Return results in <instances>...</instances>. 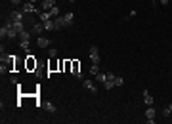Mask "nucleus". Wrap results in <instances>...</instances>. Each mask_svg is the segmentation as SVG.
I'll return each mask as SVG.
<instances>
[{"instance_id": "obj_14", "label": "nucleus", "mask_w": 172, "mask_h": 124, "mask_svg": "<svg viewBox=\"0 0 172 124\" xmlns=\"http://www.w3.org/2000/svg\"><path fill=\"white\" fill-rule=\"evenodd\" d=\"M33 31L37 32V34H40V32L44 31V23H35V27H33Z\"/></svg>"}, {"instance_id": "obj_7", "label": "nucleus", "mask_w": 172, "mask_h": 124, "mask_svg": "<svg viewBox=\"0 0 172 124\" xmlns=\"http://www.w3.org/2000/svg\"><path fill=\"white\" fill-rule=\"evenodd\" d=\"M82 86L86 88L88 92H92V93H96V92H98V90H96V84H94L92 80H88V78H86V80H82Z\"/></svg>"}, {"instance_id": "obj_30", "label": "nucleus", "mask_w": 172, "mask_h": 124, "mask_svg": "<svg viewBox=\"0 0 172 124\" xmlns=\"http://www.w3.org/2000/svg\"><path fill=\"white\" fill-rule=\"evenodd\" d=\"M29 2H33V4H35V2H37V0H29Z\"/></svg>"}, {"instance_id": "obj_24", "label": "nucleus", "mask_w": 172, "mask_h": 124, "mask_svg": "<svg viewBox=\"0 0 172 124\" xmlns=\"http://www.w3.org/2000/svg\"><path fill=\"white\" fill-rule=\"evenodd\" d=\"M48 56H50V57H56L57 56V50L56 48H50V54H48Z\"/></svg>"}, {"instance_id": "obj_10", "label": "nucleus", "mask_w": 172, "mask_h": 124, "mask_svg": "<svg viewBox=\"0 0 172 124\" xmlns=\"http://www.w3.org/2000/svg\"><path fill=\"white\" fill-rule=\"evenodd\" d=\"M63 19H65V27H69V25H73V21H75V13H65L63 15Z\"/></svg>"}, {"instance_id": "obj_17", "label": "nucleus", "mask_w": 172, "mask_h": 124, "mask_svg": "<svg viewBox=\"0 0 172 124\" xmlns=\"http://www.w3.org/2000/svg\"><path fill=\"white\" fill-rule=\"evenodd\" d=\"M17 34H19V32L15 31V29H8V38H10V40H12V38H15Z\"/></svg>"}, {"instance_id": "obj_28", "label": "nucleus", "mask_w": 172, "mask_h": 124, "mask_svg": "<svg viewBox=\"0 0 172 124\" xmlns=\"http://www.w3.org/2000/svg\"><path fill=\"white\" fill-rule=\"evenodd\" d=\"M168 2H170V0H159V4H163V6H166Z\"/></svg>"}, {"instance_id": "obj_19", "label": "nucleus", "mask_w": 172, "mask_h": 124, "mask_svg": "<svg viewBox=\"0 0 172 124\" xmlns=\"http://www.w3.org/2000/svg\"><path fill=\"white\" fill-rule=\"evenodd\" d=\"M44 109H46L48 113H56V105H54V103H46Z\"/></svg>"}, {"instance_id": "obj_11", "label": "nucleus", "mask_w": 172, "mask_h": 124, "mask_svg": "<svg viewBox=\"0 0 172 124\" xmlns=\"http://www.w3.org/2000/svg\"><path fill=\"white\" fill-rule=\"evenodd\" d=\"M44 31H56V25H54V19H50V21H44Z\"/></svg>"}, {"instance_id": "obj_3", "label": "nucleus", "mask_w": 172, "mask_h": 124, "mask_svg": "<svg viewBox=\"0 0 172 124\" xmlns=\"http://www.w3.org/2000/svg\"><path fill=\"white\" fill-rule=\"evenodd\" d=\"M145 122L155 124V109H153L151 105H147V109H145Z\"/></svg>"}, {"instance_id": "obj_26", "label": "nucleus", "mask_w": 172, "mask_h": 124, "mask_svg": "<svg viewBox=\"0 0 172 124\" xmlns=\"http://www.w3.org/2000/svg\"><path fill=\"white\" fill-rule=\"evenodd\" d=\"M10 2H12L13 6H19V4H21V2H23V0H10Z\"/></svg>"}, {"instance_id": "obj_8", "label": "nucleus", "mask_w": 172, "mask_h": 124, "mask_svg": "<svg viewBox=\"0 0 172 124\" xmlns=\"http://www.w3.org/2000/svg\"><path fill=\"white\" fill-rule=\"evenodd\" d=\"M54 6H56V0H42V10L44 12H50Z\"/></svg>"}, {"instance_id": "obj_27", "label": "nucleus", "mask_w": 172, "mask_h": 124, "mask_svg": "<svg viewBox=\"0 0 172 124\" xmlns=\"http://www.w3.org/2000/svg\"><path fill=\"white\" fill-rule=\"evenodd\" d=\"M163 115H165V117H170V109H168V107H166L165 111H163Z\"/></svg>"}, {"instance_id": "obj_20", "label": "nucleus", "mask_w": 172, "mask_h": 124, "mask_svg": "<svg viewBox=\"0 0 172 124\" xmlns=\"http://www.w3.org/2000/svg\"><path fill=\"white\" fill-rule=\"evenodd\" d=\"M13 29L17 32H21V31H25V27H23V23H13Z\"/></svg>"}, {"instance_id": "obj_16", "label": "nucleus", "mask_w": 172, "mask_h": 124, "mask_svg": "<svg viewBox=\"0 0 172 124\" xmlns=\"http://www.w3.org/2000/svg\"><path fill=\"white\" fill-rule=\"evenodd\" d=\"M105 74H107V73H98V74H96V82H102V84H105Z\"/></svg>"}, {"instance_id": "obj_5", "label": "nucleus", "mask_w": 172, "mask_h": 124, "mask_svg": "<svg viewBox=\"0 0 172 124\" xmlns=\"http://www.w3.org/2000/svg\"><path fill=\"white\" fill-rule=\"evenodd\" d=\"M105 90H111V88H115V74L113 73H107L105 74Z\"/></svg>"}, {"instance_id": "obj_23", "label": "nucleus", "mask_w": 172, "mask_h": 124, "mask_svg": "<svg viewBox=\"0 0 172 124\" xmlns=\"http://www.w3.org/2000/svg\"><path fill=\"white\" fill-rule=\"evenodd\" d=\"M122 84H124V80L121 76H115V86H122Z\"/></svg>"}, {"instance_id": "obj_4", "label": "nucleus", "mask_w": 172, "mask_h": 124, "mask_svg": "<svg viewBox=\"0 0 172 124\" xmlns=\"http://www.w3.org/2000/svg\"><path fill=\"white\" fill-rule=\"evenodd\" d=\"M21 12H25V13H35V15H37V6H35V4H33V2H25V4H23V6H21Z\"/></svg>"}, {"instance_id": "obj_13", "label": "nucleus", "mask_w": 172, "mask_h": 124, "mask_svg": "<svg viewBox=\"0 0 172 124\" xmlns=\"http://www.w3.org/2000/svg\"><path fill=\"white\" fill-rule=\"evenodd\" d=\"M143 101H145V105H153V97H151V93L147 92H143Z\"/></svg>"}, {"instance_id": "obj_29", "label": "nucleus", "mask_w": 172, "mask_h": 124, "mask_svg": "<svg viewBox=\"0 0 172 124\" xmlns=\"http://www.w3.org/2000/svg\"><path fill=\"white\" fill-rule=\"evenodd\" d=\"M168 109H170V113H172V103H170V105H168Z\"/></svg>"}, {"instance_id": "obj_1", "label": "nucleus", "mask_w": 172, "mask_h": 124, "mask_svg": "<svg viewBox=\"0 0 172 124\" xmlns=\"http://www.w3.org/2000/svg\"><path fill=\"white\" fill-rule=\"evenodd\" d=\"M88 56H90V61L92 63H98L100 65V50H98V46H90Z\"/></svg>"}, {"instance_id": "obj_2", "label": "nucleus", "mask_w": 172, "mask_h": 124, "mask_svg": "<svg viewBox=\"0 0 172 124\" xmlns=\"http://www.w3.org/2000/svg\"><path fill=\"white\" fill-rule=\"evenodd\" d=\"M23 17H25V12H21V10H13L10 13V19L13 23H23Z\"/></svg>"}, {"instance_id": "obj_21", "label": "nucleus", "mask_w": 172, "mask_h": 124, "mask_svg": "<svg viewBox=\"0 0 172 124\" xmlns=\"http://www.w3.org/2000/svg\"><path fill=\"white\" fill-rule=\"evenodd\" d=\"M50 13H52V17H57V15H59V8H57V6H54V8L50 10Z\"/></svg>"}, {"instance_id": "obj_18", "label": "nucleus", "mask_w": 172, "mask_h": 124, "mask_svg": "<svg viewBox=\"0 0 172 124\" xmlns=\"http://www.w3.org/2000/svg\"><path fill=\"white\" fill-rule=\"evenodd\" d=\"M100 73V67H98V63H92V67H90V74H98Z\"/></svg>"}, {"instance_id": "obj_15", "label": "nucleus", "mask_w": 172, "mask_h": 124, "mask_svg": "<svg viewBox=\"0 0 172 124\" xmlns=\"http://www.w3.org/2000/svg\"><path fill=\"white\" fill-rule=\"evenodd\" d=\"M52 19V13L50 12H42L40 13V21H42V23H44V21H50Z\"/></svg>"}, {"instance_id": "obj_31", "label": "nucleus", "mask_w": 172, "mask_h": 124, "mask_svg": "<svg viewBox=\"0 0 172 124\" xmlns=\"http://www.w3.org/2000/svg\"><path fill=\"white\" fill-rule=\"evenodd\" d=\"M67 2H75V0H67Z\"/></svg>"}, {"instance_id": "obj_22", "label": "nucleus", "mask_w": 172, "mask_h": 124, "mask_svg": "<svg viewBox=\"0 0 172 124\" xmlns=\"http://www.w3.org/2000/svg\"><path fill=\"white\" fill-rule=\"evenodd\" d=\"M0 36L8 38V27H2V29H0Z\"/></svg>"}, {"instance_id": "obj_6", "label": "nucleus", "mask_w": 172, "mask_h": 124, "mask_svg": "<svg viewBox=\"0 0 172 124\" xmlns=\"http://www.w3.org/2000/svg\"><path fill=\"white\" fill-rule=\"evenodd\" d=\"M54 25H56V31H61L65 27V19L63 15H57V17H54Z\"/></svg>"}, {"instance_id": "obj_25", "label": "nucleus", "mask_w": 172, "mask_h": 124, "mask_svg": "<svg viewBox=\"0 0 172 124\" xmlns=\"http://www.w3.org/2000/svg\"><path fill=\"white\" fill-rule=\"evenodd\" d=\"M134 15H136V10H132V12L128 13V15H126V19H132V17H134Z\"/></svg>"}, {"instance_id": "obj_9", "label": "nucleus", "mask_w": 172, "mask_h": 124, "mask_svg": "<svg viewBox=\"0 0 172 124\" xmlns=\"http://www.w3.org/2000/svg\"><path fill=\"white\" fill-rule=\"evenodd\" d=\"M37 46H38V48H48V46H50V38L38 36V40H37Z\"/></svg>"}, {"instance_id": "obj_12", "label": "nucleus", "mask_w": 172, "mask_h": 124, "mask_svg": "<svg viewBox=\"0 0 172 124\" xmlns=\"http://www.w3.org/2000/svg\"><path fill=\"white\" fill-rule=\"evenodd\" d=\"M19 38H21V42H29L31 32H29V31H21V32H19Z\"/></svg>"}]
</instances>
